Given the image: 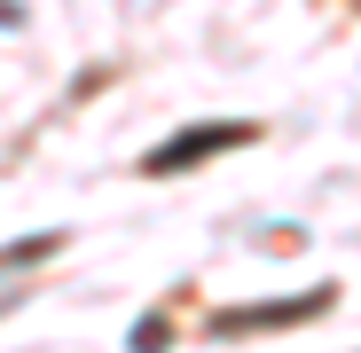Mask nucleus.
<instances>
[{
  "mask_svg": "<svg viewBox=\"0 0 361 353\" xmlns=\"http://www.w3.org/2000/svg\"><path fill=\"white\" fill-rule=\"evenodd\" d=\"M338 299V290H307V299H283V306H252V314H220V337L235 330H283V322H314L322 306Z\"/></svg>",
  "mask_w": 361,
  "mask_h": 353,
  "instance_id": "f257e3e1",
  "label": "nucleus"
},
{
  "mask_svg": "<svg viewBox=\"0 0 361 353\" xmlns=\"http://www.w3.org/2000/svg\"><path fill=\"white\" fill-rule=\"evenodd\" d=\"M244 142V126H204V134H180V142H165L157 157H149V173H173V165H197V157H212V149H235Z\"/></svg>",
  "mask_w": 361,
  "mask_h": 353,
  "instance_id": "f03ea898",
  "label": "nucleus"
}]
</instances>
